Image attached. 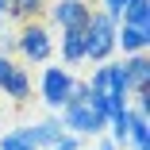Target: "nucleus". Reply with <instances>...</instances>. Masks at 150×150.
<instances>
[{"mask_svg":"<svg viewBox=\"0 0 150 150\" xmlns=\"http://www.w3.org/2000/svg\"><path fill=\"white\" fill-rule=\"evenodd\" d=\"M73 73L66 66H42V77H39V96L50 112H62V104L69 100V88H73Z\"/></svg>","mask_w":150,"mask_h":150,"instance_id":"3","label":"nucleus"},{"mask_svg":"<svg viewBox=\"0 0 150 150\" xmlns=\"http://www.w3.org/2000/svg\"><path fill=\"white\" fill-rule=\"evenodd\" d=\"M96 150H119V146H115L112 139H100V146H96Z\"/></svg>","mask_w":150,"mask_h":150,"instance_id":"21","label":"nucleus"},{"mask_svg":"<svg viewBox=\"0 0 150 150\" xmlns=\"http://www.w3.org/2000/svg\"><path fill=\"white\" fill-rule=\"evenodd\" d=\"M50 23L54 27H85L88 23V16H93V4L88 0H50Z\"/></svg>","mask_w":150,"mask_h":150,"instance_id":"5","label":"nucleus"},{"mask_svg":"<svg viewBox=\"0 0 150 150\" xmlns=\"http://www.w3.org/2000/svg\"><path fill=\"white\" fill-rule=\"evenodd\" d=\"M131 150H150V115L142 108H131V127H127Z\"/></svg>","mask_w":150,"mask_h":150,"instance_id":"9","label":"nucleus"},{"mask_svg":"<svg viewBox=\"0 0 150 150\" xmlns=\"http://www.w3.org/2000/svg\"><path fill=\"white\" fill-rule=\"evenodd\" d=\"M58 123H62V131L66 135H104V127H108V119L104 115H96L93 108H88V104H66L62 108V115H58Z\"/></svg>","mask_w":150,"mask_h":150,"instance_id":"4","label":"nucleus"},{"mask_svg":"<svg viewBox=\"0 0 150 150\" xmlns=\"http://www.w3.org/2000/svg\"><path fill=\"white\" fill-rule=\"evenodd\" d=\"M100 4H104V8H100V12H104V16H112V19H115V23H119V12H123V8H127V4H131V0H100Z\"/></svg>","mask_w":150,"mask_h":150,"instance_id":"17","label":"nucleus"},{"mask_svg":"<svg viewBox=\"0 0 150 150\" xmlns=\"http://www.w3.org/2000/svg\"><path fill=\"white\" fill-rule=\"evenodd\" d=\"M0 54H4V58L16 54V31H0Z\"/></svg>","mask_w":150,"mask_h":150,"instance_id":"18","label":"nucleus"},{"mask_svg":"<svg viewBox=\"0 0 150 150\" xmlns=\"http://www.w3.org/2000/svg\"><path fill=\"white\" fill-rule=\"evenodd\" d=\"M8 16V0H0V19H4Z\"/></svg>","mask_w":150,"mask_h":150,"instance_id":"22","label":"nucleus"},{"mask_svg":"<svg viewBox=\"0 0 150 150\" xmlns=\"http://www.w3.org/2000/svg\"><path fill=\"white\" fill-rule=\"evenodd\" d=\"M108 66V93L112 96H123V100H131V81H127V69H123V62H104Z\"/></svg>","mask_w":150,"mask_h":150,"instance_id":"12","label":"nucleus"},{"mask_svg":"<svg viewBox=\"0 0 150 150\" xmlns=\"http://www.w3.org/2000/svg\"><path fill=\"white\" fill-rule=\"evenodd\" d=\"M146 46H150V27H123V23H119V31H115V50H123V58L146 54Z\"/></svg>","mask_w":150,"mask_h":150,"instance_id":"6","label":"nucleus"},{"mask_svg":"<svg viewBox=\"0 0 150 150\" xmlns=\"http://www.w3.org/2000/svg\"><path fill=\"white\" fill-rule=\"evenodd\" d=\"M16 54L23 58V62H31V66L50 62V58H54V35H50V27L42 19L19 23V31H16Z\"/></svg>","mask_w":150,"mask_h":150,"instance_id":"2","label":"nucleus"},{"mask_svg":"<svg viewBox=\"0 0 150 150\" xmlns=\"http://www.w3.org/2000/svg\"><path fill=\"white\" fill-rule=\"evenodd\" d=\"M85 85H88V93H108V66H96Z\"/></svg>","mask_w":150,"mask_h":150,"instance_id":"16","label":"nucleus"},{"mask_svg":"<svg viewBox=\"0 0 150 150\" xmlns=\"http://www.w3.org/2000/svg\"><path fill=\"white\" fill-rule=\"evenodd\" d=\"M123 27H150V0H131V4L119 12Z\"/></svg>","mask_w":150,"mask_h":150,"instance_id":"13","label":"nucleus"},{"mask_svg":"<svg viewBox=\"0 0 150 150\" xmlns=\"http://www.w3.org/2000/svg\"><path fill=\"white\" fill-rule=\"evenodd\" d=\"M85 62V27H66L62 31V66Z\"/></svg>","mask_w":150,"mask_h":150,"instance_id":"7","label":"nucleus"},{"mask_svg":"<svg viewBox=\"0 0 150 150\" xmlns=\"http://www.w3.org/2000/svg\"><path fill=\"white\" fill-rule=\"evenodd\" d=\"M0 93L12 96L16 104H23L27 96H31V73H27V66H16V69L8 73V81L0 85Z\"/></svg>","mask_w":150,"mask_h":150,"instance_id":"10","label":"nucleus"},{"mask_svg":"<svg viewBox=\"0 0 150 150\" xmlns=\"http://www.w3.org/2000/svg\"><path fill=\"white\" fill-rule=\"evenodd\" d=\"M115 31H119V23L112 16H104L100 8L88 16V23H85V62H93V66L112 62V54H115Z\"/></svg>","mask_w":150,"mask_h":150,"instance_id":"1","label":"nucleus"},{"mask_svg":"<svg viewBox=\"0 0 150 150\" xmlns=\"http://www.w3.org/2000/svg\"><path fill=\"white\" fill-rule=\"evenodd\" d=\"M16 69V62H12V58H4V54H0V85H4L8 81V73Z\"/></svg>","mask_w":150,"mask_h":150,"instance_id":"20","label":"nucleus"},{"mask_svg":"<svg viewBox=\"0 0 150 150\" xmlns=\"http://www.w3.org/2000/svg\"><path fill=\"white\" fill-rule=\"evenodd\" d=\"M27 131H31V142H35L39 150H54L58 142L66 139V131H62V123H58L54 115H50V119H42V123H31Z\"/></svg>","mask_w":150,"mask_h":150,"instance_id":"8","label":"nucleus"},{"mask_svg":"<svg viewBox=\"0 0 150 150\" xmlns=\"http://www.w3.org/2000/svg\"><path fill=\"white\" fill-rule=\"evenodd\" d=\"M54 150H81V139H77V135H66V139L58 142Z\"/></svg>","mask_w":150,"mask_h":150,"instance_id":"19","label":"nucleus"},{"mask_svg":"<svg viewBox=\"0 0 150 150\" xmlns=\"http://www.w3.org/2000/svg\"><path fill=\"white\" fill-rule=\"evenodd\" d=\"M127 127H131V104H127L123 112H112V115H108V127H104V131H112L108 139H112L115 146H127Z\"/></svg>","mask_w":150,"mask_h":150,"instance_id":"14","label":"nucleus"},{"mask_svg":"<svg viewBox=\"0 0 150 150\" xmlns=\"http://www.w3.org/2000/svg\"><path fill=\"white\" fill-rule=\"evenodd\" d=\"M0 150H39V146L31 142V131L27 127H16L8 135H0Z\"/></svg>","mask_w":150,"mask_h":150,"instance_id":"15","label":"nucleus"},{"mask_svg":"<svg viewBox=\"0 0 150 150\" xmlns=\"http://www.w3.org/2000/svg\"><path fill=\"white\" fill-rule=\"evenodd\" d=\"M50 8V0H8V19L27 23V19H39Z\"/></svg>","mask_w":150,"mask_h":150,"instance_id":"11","label":"nucleus"}]
</instances>
